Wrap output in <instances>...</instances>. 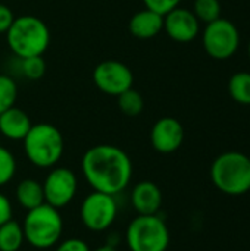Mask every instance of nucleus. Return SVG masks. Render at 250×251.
Returning <instances> with one entry per match:
<instances>
[{
  "mask_svg": "<svg viewBox=\"0 0 250 251\" xmlns=\"http://www.w3.org/2000/svg\"><path fill=\"white\" fill-rule=\"evenodd\" d=\"M81 171L93 191L118 196L131 182L133 162L122 149L97 144L83 154Z\"/></svg>",
  "mask_w": 250,
  "mask_h": 251,
  "instance_id": "obj_1",
  "label": "nucleus"
},
{
  "mask_svg": "<svg viewBox=\"0 0 250 251\" xmlns=\"http://www.w3.org/2000/svg\"><path fill=\"white\" fill-rule=\"evenodd\" d=\"M6 43L18 59L43 56L50 46V31L40 18L22 15L15 18L6 31Z\"/></svg>",
  "mask_w": 250,
  "mask_h": 251,
  "instance_id": "obj_2",
  "label": "nucleus"
},
{
  "mask_svg": "<svg viewBox=\"0 0 250 251\" xmlns=\"http://www.w3.org/2000/svg\"><path fill=\"white\" fill-rule=\"evenodd\" d=\"M22 143L28 162L40 169L55 168L65 151L62 132L55 125L46 122L32 125Z\"/></svg>",
  "mask_w": 250,
  "mask_h": 251,
  "instance_id": "obj_3",
  "label": "nucleus"
},
{
  "mask_svg": "<svg viewBox=\"0 0 250 251\" xmlns=\"http://www.w3.org/2000/svg\"><path fill=\"white\" fill-rule=\"evenodd\" d=\"M22 229L25 241L31 247L37 250H47L60 241L63 234V219L59 209L44 203L27 212Z\"/></svg>",
  "mask_w": 250,
  "mask_h": 251,
  "instance_id": "obj_4",
  "label": "nucleus"
},
{
  "mask_svg": "<svg viewBox=\"0 0 250 251\" xmlns=\"http://www.w3.org/2000/svg\"><path fill=\"white\" fill-rule=\"evenodd\" d=\"M212 184L224 194L243 196L250 191L249 156L240 151L220 154L211 166Z\"/></svg>",
  "mask_w": 250,
  "mask_h": 251,
  "instance_id": "obj_5",
  "label": "nucleus"
},
{
  "mask_svg": "<svg viewBox=\"0 0 250 251\" xmlns=\"http://www.w3.org/2000/svg\"><path fill=\"white\" fill-rule=\"evenodd\" d=\"M130 251H167L171 234L159 215H137L125 229Z\"/></svg>",
  "mask_w": 250,
  "mask_h": 251,
  "instance_id": "obj_6",
  "label": "nucleus"
},
{
  "mask_svg": "<svg viewBox=\"0 0 250 251\" xmlns=\"http://www.w3.org/2000/svg\"><path fill=\"white\" fill-rule=\"evenodd\" d=\"M202 43L205 51L212 59L227 60L239 50L240 32L231 21L218 18L206 24L202 34Z\"/></svg>",
  "mask_w": 250,
  "mask_h": 251,
  "instance_id": "obj_7",
  "label": "nucleus"
},
{
  "mask_svg": "<svg viewBox=\"0 0 250 251\" xmlns=\"http://www.w3.org/2000/svg\"><path fill=\"white\" fill-rule=\"evenodd\" d=\"M116 196L91 191L80 206V219L91 232H103L109 229L118 216Z\"/></svg>",
  "mask_w": 250,
  "mask_h": 251,
  "instance_id": "obj_8",
  "label": "nucleus"
},
{
  "mask_svg": "<svg viewBox=\"0 0 250 251\" xmlns=\"http://www.w3.org/2000/svg\"><path fill=\"white\" fill-rule=\"evenodd\" d=\"M43 191L44 201L49 206L60 210L74 200L78 191L77 175L69 168L55 166L43 181Z\"/></svg>",
  "mask_w": 250,
  "mask_h": 251,
  "instance_id": "obj_9",
  "label": "nucleus"
},
{
  "mask_svg": "<svg viewBox=\"0 0 250 251\" xmlns=\"http://www.w3.org/2000/svg\"><path fill=\"white\" fill-rule=\"evenodd\" d=\"M94 85L105 94L118 97L121 93L133 87V71L119 60H103L93 71Z\"/></svg>",
  "mask_w": 250,
  "mask_h": 251,
  "instance_id": "obj_10",
  "label": "nucleus"
},
{
  "mask_svg": "<svg viewBox=\"0 0 250 251\" xmlns=\"http://www.w3.org/2000/svg\"><path fill=\"white\" fill-rule=\"evenodd\" d=\"M184 141V128L175 118L165 116L155 122L150 129V144L162 154L177 151Z\"/></svg>",
  "mask_w": 250,
  "mask_h": 251,
  "instance_id": "obj_11",
  "label": "nucleus"
},
{
  "mask_svg": "<svg viewBox=\"0 0 250 251\" xmlns=\"http://www.w3.org/2000/svg\"><path fill=\"white\" fill-rule=\"evenodd\" d=\"M164 29L174 41L189 43L199 35L200 22L193 10L178 6L164 16Z\"/></svg>",
  "mask_w": 250,
  "mask_h": 251,
  "instance_id": "obj_12",
  "label": "nucleus"
},
{
  "mask_svg": "<svg viewBox=\"0 0 250 251\" xmlns=\"http://www.w3.org/2000/svg\"><path fill=\"white\" fill-rule=\"evenodd\" d=\"M162 200L161 188L152 181H141L131 190V204L137 215H158Z\"/></svg>",
  "mask_w": 250,
  "mask_h": 251,
  "instance_id": "obj_13",
  "label": "nucleus"
},
{
  "mask_svg": "<svg viewBox=\"0 0 250 251\" xmlns=\"http://www.w3.org/2000/svg\"><path fill=\"white\" fill-rule=\"evenodd\" d=\"M31 126L29 116L16 106L0 113V134L7 140L22 141Z\"/></svg>",
  "mask_w": 250,
  "mask_h": 251,
  "instance_id": "obj_14",
  "label": "nucleus"
},
{
  "mask_svg": "<svg viewBox=\"0 0 250 251\" xmlns=\"http://www.w3.org/2000/svg\"><path fill=\"white\" fill-rule=\"evenodd\" d=\"M128 29L139 40H150L164 29V16L150 9L139 10L131 16Z\"/></svg>",
  "mask_w": 250,
  "mask_h": 251,
  "instance_id": "obj_15",
  "label": "nucleus"
},
{
  "mask_svg": "<svg viewBox=\"0 0 250 251\" xmlns=\"http://www.w3.org/2000/svg\"><path fill=\"white\" fill-rule=\"evenodd\" d=\"M15 197L18 204L24 210H32L41 204H44V191L43 184L38 182L34 178H25L22 179L15 190Z\"/></svg>",
  "mask_w": 250,
  "mask_h": 251,
  "instance_id": "obj_16",
  "label": "nucleus"
},
{
  "mask_svg": "<svg viewBox=\"0 0 250 251\" xmlns=\"http://www.w3.org/2000/svg\"><path fill=\"white\" fill-rule=\"evenodd\" d=\"M25 243L22 225L13 219L0 225V251H19Z\"/></svg>",
  "mask_w": 250,
  "mask_h": 251,
  "instance_id": "obj_17",
  "label": "nucleus"
},
{
  "mask_svg": "<svg viewBox=\"0 0 250 251\" xmlns=\"http://www.w3.org/2000/svg\"><path fill=\"white\" fill-rule=\"evenodd\" d=\"M228 93L234 101L250 106V72H237L228 81Z\"/></svg>",
  "mask_w": 250,
  "mask_h": 251,
  "instance_id": "obj_18",
  "label": "nucleus"
},
{
  "mask_svg": "<svg viewBox=\"0 0 250 251\" xmlns=\"http://www.w3.org/2000/svg\"><path fill=\"white\" fill-rule=\"evenodd\" d=\"M118 107L127 116H131V118L139 116L144 109L143 96L131 87L118 96Z\"/></svg>",
  "mask_w": 250,
  "mask_h": 251,
  "instance_id": "obj_19",
  "label": "nucleus"
},
{
  "mask_svg": "<svg viewBox=\"0 0 250 251\" xmlns=\"http://www.w3.org/2000/svg\"><path fill=\"white\" fill-rule=\"evenodd\" d=\"M18 99V85L10 75L0 74V113L15 106Z\"/></svg>",
  "mask_w": 250,
  "mask_h": 251,
  "instance_id": "obj_20",
  "label": "nucleus"
},
{
  "mask_svg": "<svg viewBox=\"0 0 250 251\" xmlns=\"http://www.w3.org/2000/svg\"><path fill=\"white\" fill-rule=\"evenodd\" d=\"M193 13L196 15L199 22L209 24V22L221 18L220 0H194Z\"/></svg>",
  "mask_w": 250,
  "mask_h": 251,
  "instance_id": "obj_21",
  "label": "nucleus"
},
{
  "mask_svg": "<svg viewBox=\"0 0 250 251\" xmlns=\"http://www.w3.org/2000/svg\"><path fill=\"white\" fill-rule=\"evenodd\" d=\"M19 71L21 75L25 76L27 79L37 81L46 72V62L43 56H31V57L19 59Z\"/></svg>",
  "mask_w": 250,
  "mask_h": 251,
  "instance_id": "obj_22",
  "label": "nucleus"
},
{
  "mask_svg": "<svg viewBox=\"0 0 250 251\" xmlns=\"http://www.w3.org/2000/svg\"><path fill=\"white\" fill-rule=\"evenodd\" d=\"M16 174V159L13 153L0 146V188L7 185Z\"/></svg>",
  "mask_w": 250,
  "mask_h": 251,
  "instance_id": "obj_23",
  "label": "nucleus"
},
{
  "mask_svg": "<svg viewBox=\"0 0 250 251\" xmlns=\"http://www.w3.org/2000/svg\"><path fill=\"white\" fill-rule=\"evenodd\" d=\"M143 1H144L146 9H150L162 16H165L167 13L178 7L181 3V0H143Z\"/></svg>",
  "mask_w": 250,
  "mask_h": 251,
  "instance_id": "obj_24",
  "label": "nucleus"
},
{
  "mask_svg": "<svg viewBox=\"0 0 250 251\" xmlns=\"http://www.w3.org/2000/svg\"><path fill=\"white\" fill-rule=\"evenodd\" d=\"M56 251H91L88 244L81 238H66L57 243Z\"/></svg>",
  "mask_w": 250,
  "mask_h": 251,
  "instance_id": "obj_25",
  "label": "nucleus"
},
{
  "mask_svg": "<svg viewBox=\"0 0 250 251\" xmlns=\"http://www.w3.org/2000/svg\"><path fill=\"white\" fill-rule=\"evenodd\" d=\"M13 19H15V15H13L12 9H10L9 6L0 3V34H1V32L6 34V31H7L9 26L12 25Z\"/></svg>",
  "mask_w": 250,
  "mask_h": 251,
  "instance_id": "obj_26",
  "label": "nucleus"
},
{
  "mask_svg": "<svg viewBox=\"0 0 250 251\" xmlns=\"http://www.w3.org/2000/svg\"><path fill=\"white\" fill-rule=\"evenodd\" d=\"M12 216H13L12 203L7 199V196H4L3 193H0V225H3L7 221H10Z\"/></svg>",
  "mask_w": 250,
  "mask_h": 251,
  "instance_id": "obj_27",
  "label": "nucleus"
},
{
  "mask_svg": "<svg viewBox=\"0 0 250 251\" xmlns=\"http://www.w3.org/2000/svg\"><path fill=\"white\" fill-rule=\"evenodd\" d=\"M91 251H118L116 250V247L115 246H112V244H105V246H100V247H97V249H94V250Z\"/></svg>",
  "mask_w": 250,
  "mask_h": 251,
  "instance_id": "obj_28",
  "label": "nucleus"
},
{
  "mask_svg": "<svg viewBox=\"0 0 250 251\" xmlns=\"http://www.w3.org/2000/svg\"><path fill=\"white\" fill-rule=\"evenodd\" d=\"M248 54H249V59H250V40H249V44H248Z\"/></svg>",
  "mask_w": 250,
  "mask_h": 251,
  "instance_id": "obj_29",
  "label": "nucleus"
},
{
  "mask_svg": "<svg viewBox=\"0 0 250 251\" xmlns=\"http://www.w3.org/2000/svg\"><path fill=\"white\" fill-rule=\"evenodd\" d=\"M249 160H250V156H249Z\"/></svg>",
  "mask_w": 250,
  "mask_h": 251,
  "instance_id": "obj_30",
  "label": "nucleus"
}]
</instances>
